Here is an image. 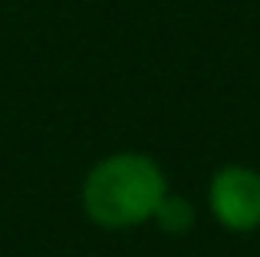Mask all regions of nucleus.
Segmentation results:
<instances>
[{"label":"nucleus","instance_id":"1","mask_svg":"<svg viewBox=\"0 0 260 257\" xmlns=\"http://www.w3.org/2000/svg\"><path fill=\"white\" fill-rule=\"evenodd\" d=\"M168 195L161 165L145 152H115L99 158L83 181V211L95 228L125 231L155 218Z\"/></svg>","mask_w":260,"mask_h":257},{"label":"nucleus","instance_id":"2","mask_svg":"<svg viewBox=\"0 0 260 257\" xmlns=\"http://www.w3.org/2000/svg\"><path fill=\"white\" fill-rule=\"evenodd\" d=\"M208 208L221 228L250 234L260 228V172L247 165H224L211 175Z\"/></svg>","mask_w":260,"mask_h":257},{"label":"nucleus","instance_id":"3","mask_svg":"<svg viewBox=\"0 0 260 257\" xmlns=\"http://www.w3.org/2000/svg\"><path fill=\"white\" fill-rule=\"evenodd\" d=\"M152 221L165 234L181 238V234H188L191 228H194V205H191L188 198H181V195H172V191H168L165 198H161V205L155 208V218Z\"/></svg>","mask_w":260,"mask_h":257}]
</instances>
